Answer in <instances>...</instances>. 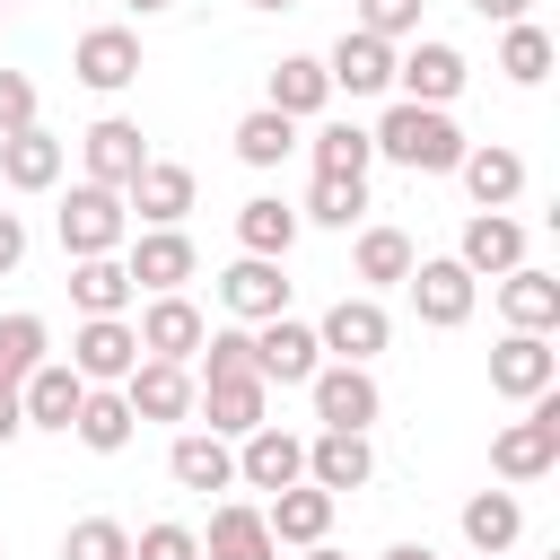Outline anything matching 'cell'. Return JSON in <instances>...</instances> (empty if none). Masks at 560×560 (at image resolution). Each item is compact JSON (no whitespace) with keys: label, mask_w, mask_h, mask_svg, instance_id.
Returning a JSON list of instances; mask_svg holds the SVG:
<instances>
[{"label":"cell","mask_w":560,"mask_h":560,"mask_svg":"<svg viewBox=\"0 0 560 560\" xmlns=\"http://www.w3.org/2000/svg\"><path fill=\"white\" fill-rule=\"evenodd\" d=\"M368 140H376V158H394L402 175H455V158H464L455 114H446V105H411V96H394Z\"/></svg>","instance_id":"1"},{"label":"cell","mask_w":560,"mask_h":560,"mask_svg":"<svg viewBox=\"0 0 560 560\" xmlns=\"http://www.w3.org/2000/svg\"><path fill=\"white\" fill-rule=\"evenodd\" d=\"M52 228H61V254H70V262H79V254H122L131 201H122L114 184H88V175H79V184L61 192V219H52Z\"/></svg>","instance_id":"2"},{"label":"cell","mask_w":560,"mask_h":560,"mask_svg":"<svg viewBox=\"0 0 560 560\" xmlns=\"http://www.w3.org/2000/svg\"><path fill=\"white\" fill-rule=\"evenodd\" d=\"M551 464H560V385L534 394L525 420H508V429L490 438V472H499V481H542Z\"/></svg>","instance_id":"3"},{"label":"cell","mask_w":560,"mask_h":560,"mask_svg":"<svg viewBox=\"0 0 560 560\" xmlns=\"http://www.w3.org/2000/svg\"><path fill=\"white\" fill-rule=\"evenodd\" d=\"M402 289H411V315H420L429 332H455V324H472V306H481V280H472L455 254H420Z\"/></svg>","instance_id":"4"},{"label":"cell","mask_w":560,"mask_h":560,"mask_svg":"<svg viewBox=\"0 0 560 560\" xmlns=\"http://www.w3.org/2000/svg\"><path fill=\"white\" fill-rule=\"evenodd\" d=\"M306 402H315L324 429H368V420L385 411V394H376V376H368L359 359H324V368L306 376Z\"/></svg>","instance_id":"5"},{"label":"cell","mask_w":560,"mask_h":560,"mask_svg":"<svg viewBox=\"0 0 560 560\" xmlns=\"http://www.w3.org/2000/svg\"><path fill=\"white\" fill-rule=\"evenodd\" d=\"M464 79H472V61H464L455 44H438V35H411V52H394V88H402L411 105H455Z\"/></svg>","instance_id":"6"},{"label":"cell","mask_w":560,"mask_h":560,"mask_svg":"<svg viewBox=\"0 0 560 560\" xmlns=\"http://www.w3.org/2000/svg\"><path fill=\"white\" fill-rule=\"evenodd\" d=\"M315 341H324V359H359V368H368V359L394 341V315L376 306V289H359V298H332V306H324Z\"/></svg>","instance_id":"7"},{"label":"cell","mask_w":560,"mask_h":560,"mask_svg":"<svg viewBox=\"0 0 560 560\" xmlns=\"http://www.w3.org/2000/svg\"><path fill=\"white\" fill-rule=\"evenodd\" d=\"M315 368H324L315 324H298V315H262V324H254V376H262V385H306Z\"/></svg>","instance_id":"8"},{"label":"cell","mask_w":560,"mask_h":560,"mask_svg":"<svg viewBox=\"0 0 560 560\" xmlns=\"http://www.w3.org/2000/svg\"><path fill=\"white\" fill-rule=\"evenodd\" d=\"M70 79L96 88V96H122V88L140 79V35H131V26H88V35L70 44Z\"/></svg>","instance_id":"9"},{"label":"cell","mask_w":560,"mask_h":560,"mask_svg":"<svg viewBox=\"0 0 560 560\" xmlns=\"http://www.w3.org/2000/svg\"><path fill=\"white\" fill-rule=\"evenodd\" d=\"M122 271H131V289H184L192 271H201V254H192V236L184 228H140V236H122Z\"/></svg>","instance_id":"10"},{"label":"cell","mask_w":560,"mask_h":560,"mask_svg":"<svg viewBox=\"0 0 560 560\" xmlns=\"http://www.w3.org/2000/svg\"><path fill=\"white\" fill-rule=\"evenodd\" d=\"M131 332H140V359H184V368H192V350H201L210 315H201L184 289H158V298L140 306V324H131Z\"/></svg>","instance_id":"11"},{"label":"cell","mask_w":560,"mask_h":560,"mask_svg":"<svg viewBox=\"0 0 560 560\" xmlns=\"http://www.w3.org/2000/svg\"><path fill=\"white\" fill-rule=\"evenodd\" d=\"M131 359H140L131 315H79V332H70V368H79L88 385H122Z\"/></svg>","instance_id":"12"},{"label":"cell","mask_w":560,"mask_h":560,"mask_svg":"<svg viewBox=\"0 0 560 560\" xmlns=\"http://www.w3.org/2000/svg\"><path fill=\"white\" fill-rule=\"evenodd\" d=\"M551 385H560V350H551V332H508V341L490 350V394L534 402V394H551Z\"/></svg>","instance_id":"13"},{"label":"cell","mask_w":560,"mask_h":560,"mask_svg":"<svg viewBox=\"0 0 560 560\" xmlns=\"http://www.w3.org/2000/svg\"><path fill=\"white\" fill-rule=\"evenodd\" d=\"M192 411L219 429V438H245V429H262L271 420V385L245 368V376H192Z\"/></svg>","instance_id":"14"},{"label":"cell","mask_w":560,"mask_h":560,"mask_svg":"<svg viewBox=\"0 0 560 560\" xmlns=\"http://www.w3.org/2000/svg\"><path fill=\"white\" fill-rule=\"evenodd\" d=\"M236 481H245V490H289V481H306V438L280 429V420L245 429V438H236Z\"/></svg>","instance_id":"15"},{"label":"cell","mask_w":560,"mask_h":560,"mask_svg":"<svg viewBox=\"0 0 560 560\" xmlns=\"http://www.w3.org/2000/svg\"><path fill=\"white\" fill-rule=\"evenodd\" d=\"M324 79H332V96H385L394 88V44L368 35V26H341V44L324 52Z\"/></svg>","instance_id":"16"},{"label":"cell","mask_w":560,"mask_h":560,"mask_svg":"<svg viewBox=\"0 0 560 560\" xmlns=\"http://www.w3.org/2000/svg\"><path fill=\"white\" fill-rule=\"evenodd\" d=\"M79 166H88V184H131L140 166H149V140H140V122L131 114H105V122H88L79 131Z\"/></svg>","instance_id":"17"},{"label":"cell","mask_w":560,"mask_h":560,"mask_svg":"<svg viewBox=\"0 0 560 560\" xmlns=\"http://www.w3.org/2000/svg\"><path fill=\"white\" fill-rule=\"evenodd\" d=\"M61 166H70V140H52L44 122L0 131V184H9V192H52V184H61Z\"/></svg>","instance_id":"18"},{"label":"cell","mask_w":560,"mask_h":560,"mask_svg":"<svg viewBox=\"0 0 560 560\" xmlns=\"http://www.w3.org/2000/svg\"><path fill=\"white\" fill-rule=\"evenodd\" d=\"M455 262H464L472 280L516 271V262H525V219H508V210H472V219H464V236H455Z\"/></svg>","instance_id":"19"},{"label":"cell","mask_w":560,"mask_h":560,"mask_svg":"<svg viewBox=\"0 0 560 560\" xmlns=\"http://www.w3.org/2000/svg\"><path fill=\"white\" fill-rule=\"evenodd\" d=\"M219 306H228L236 324L289 315V280H280V262H271V254H236V262L219 271Z\"/></svg>","instance_id":"20"},{"label":"cell","mask_w":560,"mask_h":560,"mask_svg":"<svg viewBox=\"0 0 560 560\" xmlns=\"http://www.w3.org/2000/svg\"><path fill=\"white\" fill-rule=\"evenodd\" d=\"M79 394H88V376H79L70 359H35V368L18 376V411H26V429H61V438H70Z\"/></svg>","instance_id":"21"},{"label":"cell","mask_w":560,"mask_h":560,"mask_svg":"<svg viewBox=\"0 0 560 560\" xmlns=\"http://www.w3.org/2000/svg\"><path fill=\"white\" fill-rule=\"evenodd\" d=\"M122 402H131V420H192V368L184 359H131Z\"/></svg>","instance_id":"22"},{"label":"cell","mask_w":560,"mask_h":560,"mask_svg":"<svg viewBox=\"0 0 560 560\" xmlns=\"http://www.w3.org/2000/svg\"><path fill=\"white\" fill-rule=\"evenodd\" d=\"M306 481L315 490H368L376 481V455H368V429H315L306 438Z\"/></svg>","instance_id":"23"},{"label":"cell","mask_w":560,"mask_h":560,"mask_svg":"<svg viewBox=\"0 0 560 560\" xmlns=\"http://www.w3.org/2000/svg\"><path fill=\"white\" fill-rule=\"evenodd\" d=\"M455 175H464V192H472V210H508V201L525 192V158H516L508 140H464V158H455Z\"/></svg>","instance_id":"24"},{"label":"cell","mask_w":560,"mask_h":560,"mask_svg":"<svg viewBox=\"0 0 560 560\" xmlns=\"http://www.w3.org/2000/svg\"><path fill=\"white\" fill-rule=\"evenodd\" d=\"M122 201H131V219H140V228H184V210H192V166L149 158V166L122 184Z\"/></svg>","instance_id":"25"},{"label":"cell","mask_w":560,"mask_h":560,"mask_svg":"<svg viewBox=\"0 0 560 560\" xmlns=\"http://www.w3.org/2000/svg\"><path fill=\"white\" fill-rule=\"evenodd\" d=\"M166 472H175V490H236V446L219 429H175Z\"/></svg>","instance_id":"26"},{"label":"cell","mask_w":560,"mask_h":560,"mask_svg":"<svg viewBox=\"0 0 560 560\" xmlns=\"http://www.w3.org/2000/svg\"><path fill=\"white\" fill-rule=\"evenodd\" d=\"M499 315H508V332H560V280L534 262L499 271Z\"/></svg>","instance_id":"27"},{"label":"cell","mask_w":560,"mask_h":560,"mask_svg":"<svg viewBox=\"0 0 560 560\" xmlns=\"http://www.w3.org/2000/svg\"><path fill=\"white\" fill-rule=\"evenodd\" d=\"M70 438H79L88 455H122V446L140 438V420H131L122 385H88V394H79V411H70Z\"/></svg>","instance_id":"28"},{"label":"cell","mask_w":560,"mask_h":560,"mask_svg":"<svg viewBox=\"0 0 560 560\" xmlns=\"http://www.w3.org/2000/svg\"><path fill=\"white\" fill-rule=\"evenodd\" d=\"M262 525H271V542L306 551V542H324V534H332V490H315V481H289V490H271Z\"/></svg>","instance_id":"29"},{"label":"cell","mask_w":560,"mask_h":560,"mask_svg":"<svg viewBox=\"0 0 560 560\" xmlns=\"http://www.w3.org/2000/svg\"><path fill=\"white\" fill-rule=\"evenodd\" d=\"M271 114H289V122H315L324 105H332V79H324V61L315 52H280L271 61V96H262Z\"/></svg>","instance_id":"30"},{"label":"cell","mask_w":560,"mask_h":560,"mask_svg":"<svg viewBox=\"0 0 560 560\" xmlns=\"http://www.w3.org/2000/svg\"><path fill=\"white\" fill-rule=\"evenodd\" d=\"M201 560H280V542H271V525H262V508H245V499H228V508H210V534H201Z\"/></svg>","instance_id":"31"},{"label":"cell","mask_w":560,"mask_h":560,"mask_svg":"<svg viewBox=\"0 0 560 560\" xmlns=\"http://www.w3.org/2000/svg\"><path fill=\"white\" fill-rule=\"evenodd\" d=\"M298 201H280V192H254L245 210H236V245L245 254H271V262H289V245H298Z\"/></svg>","instance_id":"32"},{"label":"cell","mask_w":560,"mask_h":560,"mask_svg":"<svg viewBox=\"0 0 560 560\" xmlns=\"http://www.w3.org/2000/svg\"><path fill=\"white\" fill-rule=\"evenodd\" d=\"M140 289H131V271H122V254H79L70 262V306L79 315H122Z\"/></svg>","instance_id":"33"},{"label":"cell","mask_w":560,"mask_h":560,"mask_svg":"<svg viewBox=\"0 0 560 560\" xmlns=\"http://www.w3.org/2000/svg\"><path fill=\"white\" fill-rule=\"evenodd\" d=\"M516 534H525V508H516V490H472V499H464V542H472L481 560H490V551H508Z\"/></svg>","instance_id":"34"},{"label":"cell","mask_w":560,"mask_h":560,"mask_svg":"<svg viewBox=\"0 0 560 560\" xmlns=\"http://www.w3.org/2000/svg\"><path fill=\"white\" fill-rule=\"evenodd\" d=\"M411 262H420V245H411L402 228H359V280H368V289H402Z\"/></svg>","instance_id":"35"},{"label":"cell","mask_w":560,"mask_h":560,"mask_svg":"<svg viewBox=\"0 0 560 560\" xmlns=\"http://www.w3.org/2000/svg\"><path fill=\"white\" fill-rule=\"evenodd\" d=\"M306 158H315V175H359V184H368V166H376V140H368L359 122H324V131L306 140Z\"/></svg>","instance_id":"36"},{"label":"cell","mask_w":560,"mask_h":560,"mask_svg":"<svg viewBox=\"0 0 560 560\" xmlns=\"http://www.w3.org/2000/svg\"><path fill=\"white\" fill-rule=\"evenodd\" d=\"M298 219H315V228H359V219H368V184H359V175H315L306 201H298Z\"/></svg>","instance_id":"37"},{"label":"cell","mask_w":560,"mask_h":560,"mask_svg":"<svg viewBox=\"0 0 560 560\" xmlns=\"http://www.w3.org/2000/svg\"><path fill=\"white\" fill-rule=\"evenodd\" d=\"M499 70H508L516 88H542V79H551V35H542L534 18H516V26L499 35Z\"/></svg>","instance_id":"38"},{"label":"cell","mask_w":560,"mask_h":560,"mask_svg":"<svg viewBox=\"0 0 560 560\" xmlns=\"http://www.w3.org/2000/svg\"><path fill=\"white\" fill-rule=\"evenodd\" d=\"M289 149H298V122H289V114H271V105H254V114L236 122V158H245V166H280Z\"/></svg>","instance_id":"39"},{"label":"cell","mask_w":560,"mask_h":560,"mask_svg":"<svg viewBox=\"0 0 560 560\" xmlns=\"http://www.w3.org/2000/svg\"><path fill=\"white\" fill-rule=\"evenodd\" d=\"M44 341H52V332H44V315H0V385H18L35 359H52Z\"/></svg>","instance_id":"40"},{"label":"cell","mask_w":560,"mask_h":560,"mask_svg":"<svg viewBox=\"0 0 560 560\" xmlns=\"http://www.w3.org/2000/svg\"><path fill=\"white\" fill-rule=\"evenodd\" d=\"M61 560H131V525H114V516H79V525L61 534Z\"/></svg>","instance_id":"41"},{"label":"cell","mask_w":560,"mask_h":560,"mask_svg":"<svg viewBox=\"0 0 560 560\" xmlns=\"http://www.w3.org/2000/svg\"><path fill=\"white\" fill-rule=\"evenodd\" d=\"M201 376H245L254 368V324H219V332H201Z\"/></svg>","instance_id":"42"},{"label":"cell","mask_w":560,"mask_h":560,"mask_svg":"<svg viewBox=\"0 0 560 560\" xmlns=\"http://www.w3.org/2000/svg\"><path fill=\"white\" fill-rule=\"evenodd\" d=\"M420 9H429V0H359L350 26H368V35H385V44H411V35H420Z\"/></svg>","instance_id":"43"},{"label":"cell","mask_w":560,"mask_h":560,"mask_svg":"<svg viewBox=\"0 0 560 560\" xmlns=\"http://www.w3.org/2000/svg\"><path fill=\"white\" fill-rule=\"evenodd\" d=\"M131 560H201V534L192 525H140L131 534Z\"/></svg>","instance_id":"44"},{"label":"cell","mask_w":560,"mask_h":560,"mask_svg":"<svg viewBox=\"0 0 560 560\" xmlns=\"http://www.w3.org/2000/svg\"><path fill=\"white\" fill-rule=\"evenodd\" d=\"M26 122H35V79L0 70V131H26Z\"/></svg>","instance_id":"45"},{"label":"cell","mask_w":560,"mask_h":560,"mask_svg":"<svg viewBox=\"0 0 560 560\" xmlns=\"http://www.w3.org/2000/svg\"><path fill=\"white\" fill-rule=\"evenodd\" d=\"M18 262H26V219L0 210V271H18Z\"/></svg>","instance_id":"46"},{"label":"cell","mask_w":560,"mask_h":560,"mask_svg":"<svg viewBox=\"0 0 560 560\" xmlns=\"http://www.w3.org/2000/svg\"><path fill=\"white\" fill-rule=\"evenodd\" d=\"M18 429H26V411H18V385H0V446H9Z\"/></svg>","instance_id":"47"},{"label":"cell","mask_w":560,"mask_h":560,"mask_svg":"<svg viewBox=\"0 0 560 560\" xmlns=\"http://www.w3.org/2000/svg\"><path fill=\"white\" fill-rule=\"evenodd\" d=\"M481 18H499V26H516V18H534V0H472Z\"/></svg>","instance_id":"48"},{"label":"cell","mask_w":560,"mask_h":560,"mask_svg":"<svg viewBox=\"0 0 560 560\" xmlns=\"http://www.w3.org/2000/svg\"><path fill=\"white\" fill-rule=\"evenodd\" d=\"M376 560H438L429 542H394V551H376Z\"/></svg>","instance_id":"49"},{"label":"cell","mask_w":560,"mask_h":560,"mask_svg":"<svg viewBox=\"0 0 560 560\" xmlns=\"http://www.w3.org/2000/svg\"><path fill=\"white\" fill-rule=\"evenodd\" d=\"M306 560H341V551H332V542H306Z\"/></svg>","instance_id":"50"},{"label":"cell","mask_w":560,"mask_h":560,"mask_svg":"<svg viewBox=\"0 0 560 560\" xmlns=\"http://www.w3.org/2000/svg\"><path fill=\"white\" fill-rule=\"evenodd\" d=\"M131 9H140V18H158V9H175V0H131Z\"/></svg>","instance_id":"51"},{"label":"cell","mask_w":560,"mask_h":560,"mask_svg":"<svg viewBox=\"0 0 560 560\" xmlns=\"http://www.w3.org/2000/svg\"><path fill=\"white\" fill-rule=\"evenodd\" d=\"M254 9H298V0H254Z\"/></svg>","instance_id":"52"},{"label":"cell","mask_w":560,"mask_h":560,"mask_svg":"<svg viewBox=\"0 0 560 560\" xmlns=\"http://www.w3.org/2000/svg\"><path fill=\"white\" fill-rule=\"evenodd\" d=\"M472 560H481V551H472ZM490 560H499V551H490Z\"/></svg>","instance_id":"53"},{"label":"cell","mask_w":560,"mask_h":560,"mask_svg":"<svg viewBox=\"0 0 560 560\" xmlns=\"http://www.w3.org/2000/svg\"><path fill=\"white\" fill-rule=\"evenodd\" d=\"M0 9H9V0H0Z\"/></svg>","instance_id":"54"},{"label":"cell","mask_w":560,"mask_h":560,"mask_svg":"<svg viewBox=\"0 0 560 560\" xmlns=\"http://www.w3.org/2000/svg\"><path fill=\"white\" fill-rule=\"evenodd\" d=\"M0 560H9V551H0Z\"/></svg>","instance_id":"55"}]
</instances>
